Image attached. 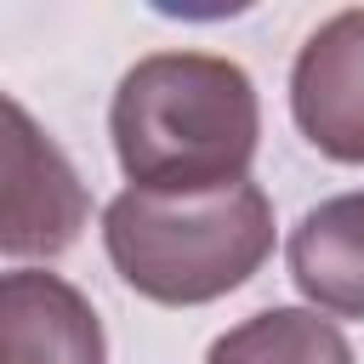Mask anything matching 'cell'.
I'll return each instance as SVG.
<instances>
[{
	"label": "cell",
	"instance_id": "cell-1",
	"mask_svg": "<svg viewBox=\"0 0 364 364\" xmlns=\"http://www.w3.org/2000/svg\"><path fill=\"white\" fill-rule=\"evenodd\" d=\"M108 136L125 182L148 193L250 182V159L262 148L256 80L233 57L148 51L114 85Z\"/></svg>",
	"mask_w": 364,
	"mask_h": 364
},
{
	"label": "cell",
	"instance_id": "cell-2",
	"mask_svg": "<svg viewBox=\"0 0 364 364\" xmlns=\"http://www.w3.org/2000/svg\"><path fill=\"white\" fill-rule=\"evenodd\" d=\"M102 250L142 301L205 307L250 284L273 256V199L256 182L205 193L125 188L102 210Z\"/></svg>",
	"mask_w": 364,
	"mask_h": 364
},
{
	"label": "cell",
	"instance_id": "cell-3",
	"mask_svg": "<svg viewBox=\"0 0 364 364\" xmlns=\"http://www.w3.org/2000/svg\"><path fill=\"white\" fill-rule=\"evenodd\" d=\"M6 222H0V250L11 256V267L23 262H51L63 256L85 216H91V199H85V182L80 171L68 165V154L34 125V114L6 97Z\"/></svg>",
	"mask_w": 364,
	"mask_h": 364
},
{
	"label": "cell",
	"instance_id": "cell-4",
	"mask_svg": "<svg viewBox=\"0 0 364 364\" xmlns=\"http://www.w3.org/2000/svg\"><path fill=\"white\" fill-rule=\"evenodd\" d=\"M290 119L336 165H364V6L324 17L290 68Z\"/></svg>",
	"mask_w": 364,
	"mask_h": 364
},
{
	"label": "cell",
	"instance_id": "cell-5",
	"mask_svg": "<svg viewBox=\"0 0 364 364\" xmlns=\"http://www.w3.org/2000/svg\"><path fill=\"white\" fill-rule=\"evenodd\" d=\"M0 358L6 364H108L97 307L46 267H11L0 279Z\"/></svg>",
	"mask_w": 364,
	"mask_h": 364
},
{
	"label": "cell",
	"instance_id": "cell-6",
	"mask_svg": "<svg viewBox=\"0 0 364 364\" xmlns=\"http://www.w3.org/2000/svg\"><path fill=\"white\" fill-rule=\"evenodd\" d=\"M284 262L307 307L330 318H364V188L301 210L284 239Z\"/></svg>",
	"mask_w": 364,
	"mask_h": 364
},
{
	"label": "cell",
	"instance_id": "cell-7",
	"mask_svg": "<svg viewBox=\"0 0 364 364\" xmlns=\"http://www.w3.org/2000/svg\"><path fill=\"white\" fill-rule=\"evenodd\" d=\"M205 364H353V347L318 307H262L222 330Z\"/></svg>",
	"mask_w": 364,
	"mask_h": 364
}]
</instances>
